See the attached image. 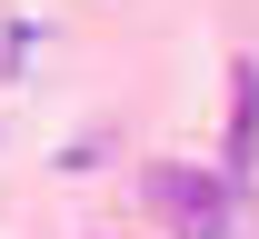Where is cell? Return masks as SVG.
Returning a JSON list of instances; mask_svg holds the SVG:
<instances>
[{
  "instance_id": "1",
  "label": "cell",
  "mask_w": 259,
  "mask_h": 239,
  "mask_svg": "<svg viewBox=\"0 0 259 239\" xmlns=\"http://www.w3.org/2000/svg\"><path fill=\"white\" fill-rule=\"evenodd\" d=\"M150 200L180 219V239H229V189L199 170H150Z\"/></svg>"
},
{
  "instance_id": "2",
  "label": "cell",
  "mask_w": 259,
  "mask_h": 239,
  "mask_svg": "<svg viewBox=\"0 0 259 239\" xmlns=\"http://www.w3.org/2000/svg\"><path fill=\"white\" fill-rule=\"evenodd\" d=\"M229 150H259V70H239V100H229Z\"/></svg>"
}]
</instances>
